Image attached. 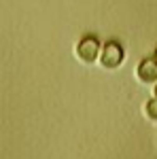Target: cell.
Wrapping results in <instances>:
<instances>
[{
	"label": "cell",
	"instance_id": "obj_1",
	"mask_svg": "<svg viewBox=\"0 0 157 159\" xmlns=\"http://www.w3.org/2000/svg\"><path fill=\"white\" fill-rule=\"evenodd\" d=\"M125 60V51L121 47L117 40H109V43H104L102 45V51H100V64H102V68H109V70H115V68H119L121 64Z\"/></svg>",
	"mask_w": 157,
	"mask_h": 159
},
{
	"label": "cell",
	"instance_id": "obj_2",
	"mask_svg": "<svg viewBox=\"0 0 157 159\" xmlns=\"http://www.w3.org/2000/svg\"><path fill=\"white\" fill-rule=\"evenodd\" d=\"M100 51L102 45L96 36H83L76 45V55L83 64H94L96 60H100Z\"/></svg>",
	"mask_w": 157,
	"mask_h": 159
},
{
	"label": "cell",
	"instance_id": "obj_3",
	"mask_svg": "<svg viewBox=\"0 0 157 159\" xmlns=\"http://www.w3.org/2000/svg\"><path fill=\"white\" fill-rule=\"evenodd\" d=\"M138 81H142L145 85H155L157 83V61L155 57H145L136 68Z\"/></svg>",
	"mask_w": 157,
	"mask_h": 159
},
{
	"label": "cell",
	"instance_id": "obj_4",
	"mask_svg": "<svg viewBox=\"0 0 157 159\" xmlns=\"http://www.w3.org/2000/svg\"><path fill=\"white\" fill-rule=\"evenodd\" d=\"M145 115H146V119H149V121L157 123V98H155V96H153L151 100H146V104H145Z\"/></svg>",
	"mask_w": 157,
	"mask_h": 159
},
{
	"label": "cell",
	"instance_id": "obj_5",
	"mask_svg": "<svg viewBox=\"0 0 157 159\" xmlns=\"http://www.w3.org/2000/svg\"><path fill=\"white\" fill-rule=\"evenodd\" d=\"M153 57H155V61H157V49H155V55H153Z\"/></svg>",
	"mask_w": 157,
	"mask_h": 159
},
{
	"label": "cell",
	"instance_id": "obj_6",
	"mask_svg": "<svg viewBox=\"0 0 157 159\" xmlns=\"http://www.w3.org/2000/svg\"><path fill=\"white\" fill-rule=\"evenodd\" d=\"M155 98H157V83H155Z\"/></svg>",
	"mask_w": 157,
	"mask_h": 159
}]
</instances>
